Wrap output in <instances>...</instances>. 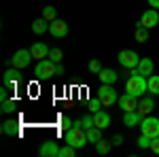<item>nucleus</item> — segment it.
Here are the masks:
<instances>
[{"mask_svg":"<svg viewBox=\"0 0 159 157\" xmlns=\"http://www.w3.org/2000/svg\"><path fill=\"white\" fill-rule=\"evenodd\" d=\"M125 91L136 98L144 96V91H148V79L138 74V70H132V76L125 81Z\"/></svg>","mask_w":159,"mask_h":157,"instance_id":"1","label":"nucleus"},{"mask_svg":"<svg viewBox=\"0 0 159 157\" xmlns=\"http://www.w3.org/2000/svg\"><path fill=\"white\" fill-rule=\"evenodd\" d=\"M34 74H36L38 81H47L51 76H57V62L53 60H38L36 68H34Z\"/></svg>","mask_w":159,"mask_h":157,"instance_id":"2","label":"nucleus"},{"mask_svg":"<svg viewBox=\"0 0 159 157\" xmlns=\"http://www.w3.org/2000/svg\"><path fill=\"white\" fill-rule=\"evenodd\" d=\"M66 142L72 145L74 149H83V146L89 142V140H87V132L83 130V127L72 125L70 130H66Z\"/></svg>","mask_w":159,"mask_h":157,"instance_id":"3","label":"nucleus"},{"mask_svg":"<svg viewBox=\"0 0 159 157\" xmlns=\"http://www.w3.org/2000/svg\"><path fill=\"white\" fill-rule=\"evenodd\" d=\"M34 60L32 58V51H28V49H19V51H15L13 53V58L7 64L9 66H15V68H19V70H24V68H28L30 66V62Z\"/></svg>","mask_w":159,"mask_h":157,"instance_id":"4","label":"nucleus"},{"mask_svg":"<svg viewBox=\"0 0 159 157\" xmlns=\"http://www.w3.org/2000/svg\"><path fill=\"white\" fill-rule=\"evenodd\" d=\"M117 60H119V64H121L123 68H127V70H136V68H138V64H140V55H138L136 51L123 49V51H119Z\"/></svg>","mask_w":159,"mask_h":157,"instance_id":"5","label":"nucleus"},{"mask_svg":"<svg viewBox=\"0 0 159 157\" xmlns=\"http://www.w3.org/2000/svg\"><path fill=\"white\" fill-rule=\"evenodd\" d=\"M98 98L102 100L104 106H115V104L119 102V96H117L115 87H112L110 83H102V87L98 89Z\"/></svg>","mask_w":159,"mask_h":157,"instance_id":"6","label":"nucleus"},{"mask_svg":"<svg viewBox=\"0 0 159 157\" xmlns=\"http://www.w3.org/2000/svg\"><path fill=\"white\" fill-rule=\"evenodd\" d=\"M140 132L147 134V136H151V138L159 136V119H157V117L147 115V117L142 119V123H140Z\"/></svg>","mask_w":159,"mask_h":157,"instance_id":"7","label":"nucleus"},{"mask_svg":"<svg viewBox=\"0 0 159 157\" xmlns=\"http://www.w3.org/2000/svg\"><path fill=\"white\" fill-rule=\"evenodd\" d=\"M19 81H21V72H19V68H9L7 72H4V79H2V83H4V87H9V89H13L15 91V87L19 85Z\"/></svg>","mask_w":159,"mask_h":157,"instance_id":"8","label":"nucleus"},{"mask_svg":"<svg viewBox=\"0 0 159 157\" xmlns=\"http://www.w3.org/2000/svg\"><path fill=\"white\" fill-rule=\"evenodd\" d=\"M49 34L53 38H64L68 34V24L64 19H53V21H49Z\"/></svg>","mask_w":159,"mask_h":157,"instance_id":"9","label":"nucleus"},{"mask_svg":"<svg viewBox=\"0 0 159 157\" xmlns=\"http://www.w3.org/2000/svg\"><path fill=\"white\" fill-rule=\"evenodd\" d=\"M142 119H144V115L140 110H127V113H123V125L125 127H140Z\"/></svg>","mask_w":159,"mask_h":157,"instance_id":"10","label":"nucleus"},{"mask_svg":"<svg viewBox=\"0 0 159 157\" xmlns=\"http://www.w3.org/2000/svg\"><path fill=\"white\" fill-rule=\"evenodd\" d=\"M140 24L144 25V28H155L159 24V9H148V11L142 13V17H140Z\"/></svg>","mask_w":159,"mask_h":157,"instance_id":"11","label":"nucleus"},{"mask_svg":"<svg viewBox=\"0 0 159 157\" xmlns=\"http://www.w3.org/2000/svg\"><path fill=\"white\" fill-rule=\"evenodd\" d=\"M117 104L123 109V113H127V110H138V98L132 96V94H125V96H119V102H117Z\"/></svg>","mask_w":159,"mask_h":157,"instance_id":"12","label":"nucleus"},{"mask_svg":"<svg viewBox=\"0 0 159 157\" xmlns=\"http://www.w3.org/2000/svg\"><path fill=\"white\" fill-rule=\"evenodd\" d=\"M38 153L43 157H60V146H57V142H53V140H47V142L40 145Z\"/></svg>","mask_w":159,"mask_h":157,"instance_id":"13","label":"nucleus"},{"mask_svg":"<svg viewBox=\"0 0 159 157\" xmlns=\"http://www.w3.org/2000/svg\"><path fill=\"white\" fill-rule=\"evenodd\" d=\"M138 74H142V76H151L153 74V70H155V64H153V60H148V58H140V64H138Z\"/></svg>","mask_w":159,"mask_h":157,"instance_id":"14","label":"nucleus"},{"mask_svg":"<svg viewBox=\"0 0 159 157\" xmlns=\"http://www.w3.org/2000/svg\"><path fill=\"white\" fill-rule=\"evenodd\" d=\"M30 51H32V58H34V60H45V58L49 55L51 49L47 47L45 43H34V45L30 47Z\"/></svg>","mask_w":159,"mask_h":157,"instance_id":"15","label":"nucleus"},{"mask_svg":"<svg viewBox=\"0 0 159 157\" xmlns=\"http://www.w3.org/2000/svg\"><path fill=\"white\" fill-rule=\"evenodd\" d=\"M93 123H96V127H100V130H106L110 125V115L106 110H98V113H93Z\"/></svg>","mask_w":159,"mask_h":157,"instance_id":"16","label":"nucleus"},{"mask_svg":"<svg viewBox=\"0 0 159 157\" xmlns=\"http://www.w3.org/2000/svg\"><path fill=\"white\" fill-rule=\"evenodd\" d=\"M2 134L4 136H19V121L17 119H9L2 123Z\"/></svg>","mask_w":159,"mask_h":157,"instance_id":"17","label":"nucleus"},{"mask_svg":"<svg viewBox=\"0 0 159 157\" xmlns=\"http://www.w3.org/2000/svg\"><path fill=\"white\" fill-rule=\"evenodd\" d=\"M98 76H100V81H102V83H110V85L117 83V72H115V70H110V68H102Z\"/></svg>","mask_w":159,"mask_h":157,"instance_id":"18","label":"nucleus"},{"mask_svg":"<svg viewBox=\"0 0 159 157\" xmlns=\"http://www.w3.org/2000/svg\"><path fill=\"white\" fill-rule=\"evenodd\" d=\"M49 30V21L45 19V17H40V19H34L32 21V32L34 34H45Z\"/></svg>","mask_w":159,"mask_h":157,"instance_id":"19","label":"nucleus"},{"mask_svg":"<svg viewBox=\"0 0 159 157\" xmlns=\"http://www.w3.org/2000/svg\"><path fill=\"white\" fill-rule=\"evenodd\" d=\"M74 125L76 127H83V130H89V127H93L96 123H93V113H89L85 117H81L79 121H74Z\"/></svg>","mask_w":159,"mask_h":157,"instance_id":"20","label":"nucleus"},{"mask_svg":"<svg viewBox=\"0 0 159 157\" xmlns=\"http://www.w3.org/2000/svg\"><path fill=\"white\" fill-rule=\"evenodd\" d=\"M153 109H155V102H153L151 98H144V100L138 104V110H140L144 117H147V115H151V110H153Z\"/></svg>","mask_w":159,"mask_h":157,"instance_id":"21","label":"nucleus"},{"mask_svg":"<svg viewBox=\"0 0 159 157\" xmlns=\"http://www.w3.org/2000/svg\"><path fill=\"white\" fill-rule=\"evenodd\" d=\"M136 40H138V43H147L148 40V28H144L140 21L136 25Z\"/></svg>","mask_w":159,"mask_h":157,"instance_id":"22","label":"nucleus"},{"mask_svg":"<svg viewBox=\"0 0 159 157\" xmlns=\"http://www.w3.org/2000/svg\"><path fill=\"white\" fill-rule=\"evenodd\" d=\"M85 132H87V140H89V142H93V145H96L98 140H102V130L96 127V125H93V127H89V130H85Z\"/></svg>","mask_w":159,"mask_h":157,"instance_id":"23","label":"nucleus"},{"mask_svg":"<svg viewBox=\"0 0 159 157\" xmlns=\"http://www.w3.org/2000/svg\"><path fill=\"white\" fill-rule=\"evenodd\" d=\"M148 91L153 96H159V74H151L148 76Z\"/></svg>","mask_w":159,"mask_h":157,"instance_id":"24","label":"nucleus"},{"mask_svg":"<svg viewBox=\"0 0 159 157\" xmlns=\"http://www.w3.org/2000/svg\"><path fill=\"white\" fill-rule=\"evenodd\" d=\"M110 146H112V140H104V138H102V140H98V142H96V151H98L100 155H106V153H108L110 151Z\"/></svg>","mask_w":159,"mask_h":157,"instance_id":"25","label":"nucleus"},{"mask_svg":"<svg viewBox=\"0 0 159 157\" xmlns=\"http://www.w3.org/2000/svg\"><path fill=\"white\" fill-rule=\"evenodd\" d=\"M102 100L100 98H91L89 102H87V109H89V113H98V110H102Z\"/></svg>","mask_w":159,"mask_h":157,"instance_id":"26","label":"nucleus"},{"mask_svg":"<svg viewBox=\"0 0 159 157\" xmlns=\"http://www.w3.org/2000/svg\"><path fill=\"white\" fill-rule=\"evenodd\" d=\"M43 17H45L47 21L57 19V11H55V7H45V9H43Z\"/></svg>","mask_w":159,"mask_h":157,"instance_id":"27","label":"nucleus"},{"mask_svg":"<svg viewBox=\"0 0 159 157\" xmlns=\"http://www.w3.org/2000/svg\"><path fill=\"white\" fill-rule=\"evenodd\" d=\"M74 153H76V149L72 145H68V142L60 149V157H74Z\"/></svg>","mask_w":159,"mask_h":157,"instance_id":"28","label":"nucleus"},{"mask_svg":"<svg viewBox=\"0 0 159 157\" xmlns=\"http://www.w3.org/2000/svg\"><path fill=\"white\" fill-rule=\"evenodd\" d=\"M151 136H147V134H140V138H138V146L140 149H151Z\"/></svg>","mask_w":159,"mask_h":157,"instance_id":"29","label":"nucleus"},{"mask_svg":"<svg viewBox=\"0 0 159 157\" xmlns=\"http://www.w3.org/2000/svg\"><path fill=\"white\" fill-rule=\"evenodd\" d=\"M49 60H53V62H61L64 60V53H61V49H57V47H53L49 51Z\"/></svg>","mask_w":159,"mask_h":157,"instance_id":"30","label":"nucleus"},{"mask_svg":"<svg viewBox=\"0 0 159 157\" xmlns=\"http://www.w3.org/2000/svg\"><path fill=\"white\" fill-rule=\"evenodd\" d=\"M15 109H17V102L15 100H4L2 102V113H13Z\"/></svg>","mask_w":159,"mask_h":157,"instance_id":"31","label":"nucleus"},{"mask_svg":"<svg viewBox=\"0 0 159 157\" xmlns=\"http://www.w3.org/2000/svg\"><path fill=\"white\" fill-rule=\"evenodd\" d=\"M89 70H91L93 74H100V70H102V64H100L98 60H91V62H89Z\"/></svg>","mask_w":159,"mask_h":157,"instance_id":"32","label":"nucleus"},{"mask_svg":"<svg viewBox=\"0 0 159 157\" xmlns=\"http://www.w3.org/2000/svg\"><path fill=\"white\" fill-rule=\"evenodd\" d=\"M151 151H153L155 155H159V136H155V138L151 140Z\"/></svg>","mask_w":159,"mask_h":157,"instance_id":"33","label":"nucleus"},{"mask_svg":"<svg viewBox=\"0 0 159 157\" xmlns=\"http://www.w3.org/2000/svg\"><path fill=\"white\" fill-rule=\"evenodd\" d=\"M72 125H74V123L68 119V117H61V127H64V130H70Z\"/></svg>","mask_w":159,"mask_h":157,"instance_id":"34","label":"nucleus"},{"mask_svg":"<svg viewBox=\"0 0 159 157\" xmlns=\"http://www.w3.org/2000/svg\"><path fill=\"white\" fill-rule=\"evenodd\" d=\"M112 145H115V146H121L123 145V136H121V134H115V136H112Z\"/></svg>","mask_w":159,"mask_h":157,"instance_id":"35","label":"nucleus"},{"mask_svg":"<svg viewBox=\"0 0 159 157\" xmlns=\"http://www.w3.org/2000/svg\"><path fill=\"white\" fill-rule=\"evenodd\" d=\"M4 100H9V87H2V91H0V102H4Z\"/></svg>","mask_w":159,"mask_h":157,"instance_id":"36","label":"nucleus"},{"mask_svg":"<svg viewBox=\"0 0 159 157\" xmlns=\"http://www.w3.org/2000/svg\"><path fill=\"white\" fill-rule=\"evenodd\" d=\"M148 4H151L153 9H159V0H148Z\"/></svg>","mask_w":159,"mask_h":157,"instance_id":"37","label":"nucleus"},{"mask_svg":"<svg viewBox=\"0 0 159 157\" xmlns=\"http://www.w3.org/2000/svg\"><path fill=\"white\" fill-rule=\"evenodd\" d=\"M61 74H64V66H61L60 62H57V76H61Z\"/></svg>","mask_w":159,"mask_h":157,"instance_id":"38","label":"nucleus"}]
</instances>
